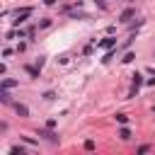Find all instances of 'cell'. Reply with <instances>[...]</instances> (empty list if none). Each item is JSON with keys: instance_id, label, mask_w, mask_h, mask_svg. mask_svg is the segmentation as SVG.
<instances>
[{"instance_id": "8", "label": "cell", "mask_w": 155, "mask_h": 155, "mask_svg": "<svg viewBox=\"0 0 155 155\" xmlns=\"http://www.w3.org/2000/svg\"><path fill=\"white\" fill-rule=\"evenodd\" d=\"M0 99H2L5 104H7L10 99H12V97H10V92H7V87H2V90H0Z\"/></svg>"}, {"instance_id": "11", "label": "cell", "mask_w": 155, "mask_h": 155, "mask_svg": "<svg viewBox=\"0 0 155 155\" xmlns=\"http://www.w3.org/2000/svg\"><path fill=\"white\" fill-rule=\"evenodd\" d=\"M24 70H27V73H29V75H31V78H39V70H36V68H31V65H27V68H24Z\"/></svg>"}, {"instance_id": "10", "label": "cell", "mask_w": 155, "mask_h": 155, "mask_svg": "<svg viewBox=\"0 0 155 155\" xmlns=\"http://www.w3.org/2000/svg\"><path fill=\"white\" fill-rule=\"evenodd\" d=\"M119 136H121V138H124V140H128V138H131V131H128V128H126V126H124V128H121V131H119Z\"/></svg>"}, {"instance_id": "6", "label": "cell", "mask_w": 155, "mask_h": 155, "mask_svg": "<svg viewBox=\"0 0 155 155\" xmlns=\"http://www.w3.org/2000/svg\"><path fill=\"white\" fill-rule=\"evenodd\" d=\"M15 85H17V80H12V78H2V85H0V87H7V90H10V87H15Z\"/></svg>"}, {"instance_id": "13", "label": "cell", "mask_w": 155, "mask_h": 155, "mask_svg": "<svg viewBox=\"0 0 155 155\" xmlns=\"http://www.w3.org/2000/svg\"><path fill=\"white\" fill-rule=\"evenodd\" d=\"M121 61H124V63H131V61H133V53H126V56H124Z\"/></svg>"}, {"instance_id": "5", "label": "cell", "mask_w": 155, "mask_h": 155, "mask_svg": "<svg viewBox=\"0 0 155 155\" xmlns=\"http://www.w3.org/2000/svg\"><path fill=\"white\" fill-rule=\"evenodd\" d=\"M133 15H136V10H126V12H121V17H119V19H121V22H128Z\"/></svg>"}, {"instance_id": "12", "label": "cell", "mask_w": 155, "mask_h": 155, "mask_svg": "<svg viewBox=\"0 0 155 155\" xmlns=\"http://www.w3.org/2000/svg\"><path fill=\"white\" fill-rule=\"evenodd\" d=\"M10 153H12V155H24V148H19V145H15V148H12Z\"/></svg>"}, {"instance_id": "14", "label": "cell", "mask_w": 155, "mask_h": 155, "mask_svg": "<svg viewBox=\"0 0 155 155\" xmlns=\"http://www.w3.org/2000/svg\"><path fill=\"white\" fill-rule=\"evenodd\" d=\"M44 2H46V5H53V2H56V0H44Z\"/></svg>"}, {"instance_id": "2", "label": "cell", "mask_w": 155, "mask_h": 155, "mask_svg": "<svg viewBox=\"0 0 155 155\" xmlns=\"http://www.w3.org/2000/svg\"><path fill=\"white\" fill-rule=\"evenodd\" d=\"M140 85H143V75H138V73H136V75H133V90H131V97L138 92V87H140Z\"/></svg>"}, {"instance_id": "7", "label": "cell", "mask_w": 155, "mask_h": 155, "mask_svg": "<svg viewBox=\"0 0 155 155\" xmlns=\"http://www.w3.org/2000/svg\"><path fill=\"white\" fill-rule=\"evenodd\" d=\"M15 109H17V114H19V116H29V109H27L24 104H15Z\"/></svg>"}, {"instance_id": "9", "label": "cell", "mask_w": 155, "mask_h": 155, "mask_svg": "<svg viewBox=\"0 0 155 155\" xmlns=\"http://www.w3.org/2000/svg\"><path fill=\"white\" fill-rule=\"evenodd\" d=\"M116 121H119L121 126H126V124H128V116H126V114H116Z\"/></svg>"}, {"instance_id": "3", "label": "cell", "mask_w": 155, "mask_h": 155, "mask_svg": "<svg viewBox=\"0 0 155 155\" xmlns=\"http://www.w3.org/2000/svg\"><path fill=\"white\" fill-rule=\"evenodd\" d=\"M39 136H44V138L51 140V143H58V136H56L53 131H39Z\"/></svg>"}, {"instance_id": "1", "label": "cell", "mask_w": 155, "mask_h": 155, "mask_svg": "<svg viewBox=\"0 0 155 155\" xmlns=\"http://www.w3.org/2000/svg\"><path fill=\"white\" fill-rule=\"evenodd\" d=\"M29 15H31V7H24V10H19V12H17V19H15V27H19V24H22V22H24Z\"/></svg>"}, {"instance_id": "4", "label": "cell", "mask_w": 155, "mask_h": 155, "mask_svg": "<svg viewBox=\"0 0 155 155\" xmlns=\"http://www.w3.org/2000/svg\"><path fill=\"white\" fill-rule=\"evenodd\" d=\"M114 44H116V41H114L111 36H107V39H102V41H99V46H102V48H114Z\"/></svg>"}]
</instances>
